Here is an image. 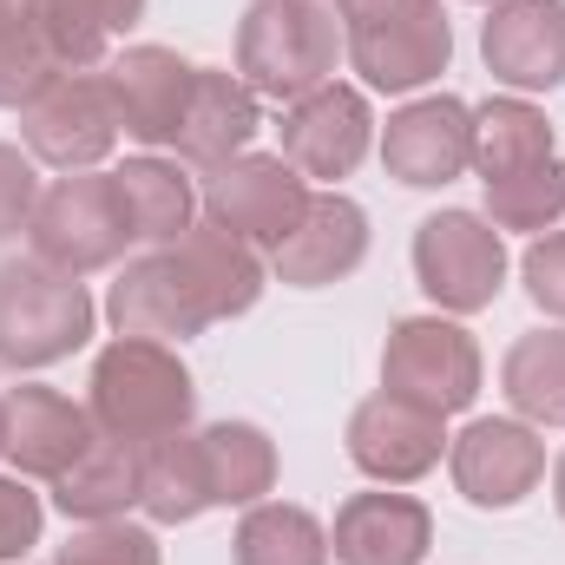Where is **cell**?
Masks as SVG:
<instances>
[{
	"instance_id": "6da1fadb",
	"label": "cell",
	"mask_w": 565,
	"mask_h": 565,
	"mask_svg": "<svg viewBox=\"0 0 565 565\" xmlns=\"http://www.w3.org/2000/svg\"><path fill=\"white\" fill-rule=\"evenodd\" d=\"M473 171L487 191V224L493 231H553L565 217V164L553 151V126L533 99L500 93L473 106Z\"/></svg>"
},
{
	"instance_id": "7a4b0ae2",
	"label": "cell",
	"mask_w": 565,
	"mask_h": 565,
	"mask_svg": "<svg viewBox=\"0 0 565 565\" xmlns=\"http://www.w3.org/2000/svg\"><path fill=\"white\" fill-rule=\"evenodd\" d=\"M86 415L99 434L151 447L164 434H184L198 415V382L184 369V355L171 342H145V335H113L93 355V382H86Z\"/></svg>"
},
{
	"instance_id": "3957f363",
	"label": "cell",
	"mask_w": 565,
	"mask_h": 565,
	"mask_svg": "<svg viewBox=\"0 0 565 565\" xmlns=\"http://www.w3.org/2000/svg\"><path fill=\"white\" fill-rule=\"evenodd\" d=\"M335 20L362 93H422L454 60L440 0H335Z\"/></svg>"
},
{
	"instance_id": "277c9868",
	"label": "cell",
	"mask_w": 565,
	"mask_h": 565,
	"mask_svg": "<svg viewBox=\"0 0 565 565\" xmlns=\"http://www.w3.org/2000/svg\"><path fill=\"white\" fill-rule=\"evenodd\" d=\"M342 60V20L322 0H257L237 20V79L257 99H302L335 79Z\"/></svg>"
},
{
	"instance_id": "5b68a950",
	"label": "cell",
	"mask_w": 565,
	"mask_h": 565,
	"mask_svg": "<svg viewBox=\"0 0 565 565\" xmlns=\"http://www.w3.org/2000/svg\"><path fill=\"white\" fill-rule=\"evenodd\" d=\"M99 302L93 289L40 257H7L0 264V369L33 375L93 342Z\"/></svg>"
},
{
	"instance_id": "8992f818",
	"label": "cell",
	"mask_w": 565,
	"mask_h": 565,
	"mask_svg": "<svg viewBox=\"0 0 565 565\" xmlns=\"http://www.w3.org/2000/svg\"><path fill=\"white\" fill-rule=\"evenodd\" d=\"M26 244H33L40 264H53L66 277H93V270H113L139 237L126 224L113 171H66V178H53L40 191Z\"/></svg>"
},
{
	"instance_id": "52a82bcc",
	"label": "cell",
	"mask_w": 565,
	"mask_h": 565,
	"mask_svg": "<svg viewBox=\"0 0 565 565\" xmlns=\"http://www.w3.org/2000/svg\"><path fill=\"white\" fill-rule=\"evenodd\" d=\"M415 282L440 316H480L507 289V244L480 211H434L415 224Z\"/></svg>"
},
{
	"instance_id": "ba28073f",
	"label": "cell",
	"mask_w": 565,
	"mask_h": 565,
	"mask_svg": "<svg viewBox=\"0 0 565 565\" xmlns=\"http://www.w3.org/2000/svg\"><path fill=\"white\" fill-rule=\"evenodd\" d=\"M480 342L460 329V316H402L382 349V388L402 402H422L434 415H460L480 395Z\"/></svg>"
},
{
	"instance_id": "9c48e42d",
	"label": "cell",
	"mask_w": 565,
	"mask_h": 565,
	"mask_svg": "<svg viewBox=\"0 0 565 565\" xmlns=\"http://www.w3.org/2000/svg\"><path fill=\"white\" fill-rule=\"evenodd\" d=\"M119 132L126 119H119L106 66L60 73L33 106H20V139L33 151V164H53V171H99V158L119 145Z\"/></svg>"
},
{
	"instance_id": "30bf717a",
	"label": "cell",
	"mask_w": 565,
	"mask_h": 565,
	"mask_svg": "<svg viewBox=\"0 0 565 565\" xmlns=\"http://www.w3.org/2000/svg\"><path fill=\"white\" fill-rule=\"evenodd\" d=\"M309 198H316L309 178H302L282 151H237L231 164L204 171V191H198L204 217L224 224V231H237V237L257 244V250H277L282 237L302 224Z\"/></svg>"
},
{
	"instance_id": "8fae6325",
	"label": "cell",
	"mask_w": 565,
	"mask_h": 565,
	"mask_svg": "<svg viewBox=\"0 0 565 565\" xmlns=\"http://www.w3.org/2000/svg\"><path fill=\"white\" fill-rule=\"evenodd\" d=\"M375 145V113H369V93L362 86H316L302 99H289L277 119V151L316 184H342Z\"/></svg>"
},
{
	"instance_id": "7c38bea8",
	"label": "cell",
	"mask_w": 565,
	"mask_h": 565,
	"mask_svg": "<svg viewBox=\"0 0 565 565\" xmlns=\"http://www.w3.org/2000/svg\"><path fill=\"white\" fill-rule=\"evenodd\" d=\"M447 473H454V493L480 513H507L520 507L540 480H546V440L540 427L513 422H467L447 440Z\"/></svg>"
},
{
	"instance_id": "4fadbf2b",
	"label": "cell",
	"mask_w": 565,
	"mask_h": 565,
	"mask_svg": "<svg viewBox=\"0 0 565 565\" xmlns=\"http://www.w3.org/2000/svg\"><path fill=\"white\" fill-rule=\"evenodd\" d=\"M440 454H447V415H434L422 402H402L388 388L355 402V415H349V460L375 487H415V480H427L440 467Z\"/></svg>"
},
{
	"instance_id": "5bb4252c",
	"label": "cell",
	"mask_w": 565,
	"mask_h": 565,
	"mask_svg": "<svg viewBox=\"0 0 565 565\" xmlns=\"http://www.w3.org/2000/svg\"><path fill=\"white\" fill-rule=\"evenodd\" d=\"M382 164L408 191H440L473 171V106L454 93H422L382 126Z\"/></svg>"
},
{
	"instance_id": "9a60e30c",
	"label": "cell",
	"mask_w": 565,
	"mask_h": 565,
	"mask_svg": "<svg viewBox=\"0 0 565 565\" xmlns=\"http://www.w3.org/2000/svg\"><path fill=\"white\" fill-rule=\"evenodd\" d=\"M106 322L119 335H145V342H191L211 329V309L198 296V282L184 277V264L171 257V244L132 257L119 282L106 289Z\"/></svg>"
},
{
	"instance_id": "2e32d148",
	"label": "cell",
	"mask_w": 565,
	"mask_h": 565,
	"mask_svg": "<svg viewBox=\"0 0 565 565\" xmlns=\"http://www.w3.org/2000/svg\"><path fill=\"white\" fill-rule=\"evenodd\" d=\"M480 60L520 99L565 86V0H493L480 26Z\"/></svg>"
},
{
	"instance_id": "e0dca14e",
	"label": "cell",
	"mask_w": 565,
	"mask_h": 565,
	"mask_svg": "<svg viewBox=\"0 0 565 565\" xmlns=\"http://www.w3.org/2000/svg\"><path fill=\"white\" fill-rule=\"evenodd\" d=\"M369 264V211L349 191H316L302 224L270 250V277L289 289H329Z\"/></svg>"
},
{
	"instance_id": "ac0fdd59",
	"label": "cell",
	"mask_w": 565,
	"mask_h": 565,
	"mask_svg": "<svg viewBox=\"0 0 565 565\" xmlns=\"http://www.w3.org/2000/svg\"><path fill=\"white\" fill-rule=\"evenodd\" d=\"M99 440V427L93 415L79 408V402H66L60 388H7V447H0V460L20 473V480H60L86 447Z\"/></svg>"
},
{
	"instance_id": "d6986e66",
	"label": "cell",
	"mask_w": 565,
	"mask_h": 565,
	"mask_svg": "<svg viewBox=\"0 0 565 565\" xmlns=\"http://www.w3.org/2000/svg\"><path fill=\"white\" fill-rule=\"evenodd\" d=\"M434 546V513L415 493H349L329 526L335 565H422Z\"/></svg>"
},
{
	"instance_id": "ffe728a7",
	"label": "cell",
	"mask_w": 565,
	"mask_h": 565,
	"mask_svg": "<svg viewBox=\"0 0 565 565\" xmlns=\"http://www.w3.org/2000/svg\"><path fill=\"white\" fill-rule=\"evenodd\" d=\"M257 126H264L257 93H250L237 73H224V66H198V73H191L184 119H178V132H171V151H178V164H191V171H217V164H231L237 151H250Z\"/></svg>"
},
{
	"instance_id": "44dd1931",
	"label": "cell",
	"mask_w": 565,
	"mask_h": 565,
	"mask_svg": "<svg viewBox=\"0 0 565 565\" xmlns=\"http://www.w3.org/2000/svg\"><path fill=\"white\" fill-rule=\"evenodd\" d=\"M191 60L178 46H126L106 79H113V99H119V119H126V139H139L145 151L171 145L178 119H184V99H191Z\"/></svg>"
},
{
	"instance_id": "7402d4cb",
	"label": "cell",
	"mask_w": 565,
	"mask_h": 565,
	"mask_svg": "<svg viewBox=\"0 0 565 565\" xmlns=\"http://www.w3.org/2000/svg\"><path fill=\"white\" fill-rule=\"evenodd\" d=\"M171 257L184 264V277L198 282V296H204L211 322L250 316V309H257V296H264V282H270L264 250H257V244H244L237 231L211 224V217H198V224L171 244Z\"/></svg>"
},
{
	"instance_id": "603a6c76",
	"label": "cell",
	"mask_w": 565,
	"mask_h": 565,
	"mask_svg": "<svg viewBox=\"0 0 565 565\" xmlns=\"http://www.w3.org/2000/svg\"><path fill=\"white\" fill-rule=\"evenodd\" d=\"M33 20L60 73H99L106 53L145 20V0H33Z\"/></svg>"
},
{
	"instance_id": "cb8c5ba5",
	"label": "cell",
	"mask_w": 565,
	"mask_h": 565,
	"mask_svg": "<svg viewBox=\"0 0 565 565\" xmlns=\"http://www.w3.org/2000/svg\"><path fill=\"white\" fill-rule=\"evenodd\" d=\"M119 184V204H126V224L139 244H178L191 224H198V184L178 171V158H158V151H139L113 171Z\"/></svg>"
},
{
	"instance_id": "d4e9b609",
	"label": "cell",
	"mask_w": 565,
	"mask_h": 565,
	"mask_svg": "<svg viewBox=\"0 0 565 565\" xmlns=\"http://www.w3.org/2000/svg\"><path fill=\"white\" fill-rule=\"evenodd\" d=\"M53 507H60L66 520H79V526H93V520H126V513L139 507V447L99 434V440L53 480Z\"/></svg>"
},
{
	"instance_id": "484cf974",
	"label": "cell",
	"mask_w": 565,
	"mask_h": 565,
	"mask_svg": "<svg viewBox=\"0 0 565 565\" xmlns=\"http://www.w3.org/2000/svg\"><path fill=\"white\" fill-rule=\"evenodd\" d=\"M198 454H204L211 507H257V500L277 487V440H270L257 422L198 427Z\"/></svg>"
},
{
	"instance_id": "4316f807",
	"label": "cell",
	"mask_w": 565,
	"mask_h": 565,
	"mask_svg": "<svg viewBox=\"0 0 565 565\" xmlns=\"http://www.w3.org/2000/svg\"><path fill=\"white\" fill-rule=\"evenodd\" d=\"M139 513L151 526H191L198 513H211L204 454H198V434L191 427L139 447Z\"/></svg>"
},
{
	"instance_id": "83f0119b",
	"label": "cell",
	"mask_w": 565,
	"mask_h": 565,
	"mask_svg": "<svg viewBox=\"0 0 565 565\" xmlns=\"http://www.w3.org/2000/svg\"><path fill=\"white\" fill-rule=\"evenodd\" d=\"M500 395L526 427H565V329H526L507 349Z\"/></svg>"
},
{
	"instance_id": "f1b7e54d",
	"label": "cell",
	"mask_w": 565,
	"mask_h": 565,
	"mask_svg": "<svg viewBox=\"0 0 565 565\" xmlns=\"http://www.w3.org/2000/svg\"><path fill=\"white\" fill-rule=\"evenodd\" d=\"M231 559L237 565H329V526H322L309 507L257 500V507H244V520H237Z\"/></svg>"
},
{
	"instance_id": "f546056e",
	"label": "cell",
	"mask_w": 565,
	"mask_h": 565,
	"mask_svg": "<svg viewBox=\"0 0 565 565\" xmlns=\"http://www.w3.org/2000/svg\"><path fill=\"white\" fill-rule=\"evenodd\" d=\"M60 79L46 40H40V20H33V0H0V106L20 113L33 106L46 86Z\"/></svg>"
},
{
	"instance_id": "4dcf8cb0",
	"label": "cell",
	"mask_w": 565,
	"mask_h": 565,
	"mask_svg": "<svg viewBox=\"0 0 565 565\" xmlns=\"http://www.w3.org/2000/svg\"><path fill=\"white\" fill-rule=\"evenodd\" d=\"M53 565H164L158 553V533L151 526H132V520H93V526H79Z\"/></svg>"
},
{
	"instance_id": "1f68e13d",
	"label": "cell",
	"mask_w": 565,
	"mask_h": 565,
	"mask_svg": "<svg viewBox=\"0 0 565 565\" xmlns=\"http://www.w3.org/2000/svg\"><path fill=\"white\" fill-rule=\"evenodd\" d=\"M40 533H46V507H40V493H33L20 473H0V565L26 559V553L40 546Z\"/></svg>"
},
{
	"instance_id": "d6a6232c",
	"label": "cell",
	"mask_w": 565,
	"mask_h": 565,
	"mask_svg": "<svg viewBox=\"0 0 565 565\" xmlns=\"http://www.w3.org/2000/svg\"><path fill=\"white\" fill-rule=\"evenodd\" d=\"M33 204H40V171H33V151L0 139V244L20 237L33 224Z\"/></svg>"
},
{
	"instance_id": "836d02e7",
	"label": "cell",
	"mask_w": 565,
	"mask_h": 565,
	"mask_svg": "<svg viewBox=\"0 0 565 565\" xmlns=\"http://www.w3.org/2000/svg\"><path fill=\"white\" fill-rule=\"evenodd\" d=\"M520 277H526V296H533L553 322H565V231H540V237L526 244Z\"/></svg>"
},
{
	"instance_id": "e575fe53",
	"label": "cell",
	"mask_w": 565,
	"mask_h": 565,
	"mask_svg": "<svg viewBox=\"0 0 565 565\" xmlns=\"http://www.w3.org/2000/svg\"><path fill=\"white\" fill-rule=\"evenodd\" d=\"M553 507H559V520H565V454L553 460Z\"/></svg>"
},
{
	"instance_id": "d590c367",
	"label": "cell",
	"mask_w": 565,
	"mask_h": 565,
	"mask_svg": "<svg viewBox=\"0 0 565 565\" xmlns=\"http://www.w3.org/2000/svg\"><path fill=\"white\" fill-rule=\"evenodd\" d=\"M0 447H7V395H0Z\"/></svg>"
},
{
	"instance_id": "8d00e7d4",
	"label": "cell",
	"mask_w": 565,
	"mask_h": 565,
	"mask_svg": "<svg viewBox=\"0 0 565 565\" xmlns=\"http://www.w3.org/2000/svg\"><path fill=\"white\" fill-rule=\"evenodd\" d=\"M473 7H493V0H473Z\"/></svg>"
}]
</instances>
